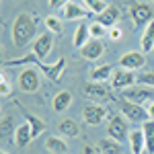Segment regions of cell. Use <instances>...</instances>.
<instances>
[{
	"label": "cell",
	"mask_w": 154,
	"mask_h": 154,
	"mask_svg": "<svg viewBox=\"0 0 154 154\" xmlns=\"http://www.w3.org/2000/svg\"><path fill=\"white\" fill-rule=\"evenodd\" d=\"M91 39H93V37H91V25L80 23V25H78V29H76V33H74V48L82 49Z\"/></svg>",
	"instance_id": "obj_17"
},
{
	"label": "cell",
	"mask_w": 154,
	"mask_h": 154,
	"mask_svg": "<svg viewBox=\"0 0 154 154\" xmlns=\"http://www.w3.org/2000/svg\"><path fill=\"white\" fill-rule=\"evenodd\" d=\"M130 148L134 154H142L146 150V142H144V131L142 130H134L130 134Z\"/></svg>",
	"instance_id": "obj_18"
},
{
	"label": "cell",
	"mask_w": 154,
	"mask_h": 154,
	"mask_svg": "<svg viewBox=\"0 0 154 154\" xmlns=\"http://www.w3.org/2000/svg\"><path fill=\"white\" fill-rule=\"evenodd\" d=\"M19 88L23 93H35L39 88V74L35 72L33 66L25 68L21 74H19Z\"/></svg>",
	"instance_id": "obj_6"
},
{
	"label": "cell",
	"mask_w": 154,
	"mask_h": 154,
	"mask_svg": "<svg viewBox=\"0 0 154 154\" xmlns=\"http://www.w3.org/2000/svg\"><path fill=\"white\" fill-rule=\"evenodd\" d=\"M51 35H54V33L45 31V33H41V35L33 41V54H35L39 60L48 58V54L51 51V45H54V37Z\"/></svg>",
	"instance_id": "obj_9"
},
{
	"label": "cell",
	"mask_w": 154,
	"mask_h": 154,
	"mask_svg": "<svg viewBox=\"0 0 154 154\" xmlns=\"http://www.w3.org/2000/svg\"><path fill=\"white\" fill-rule=\"evenodd\" d=\"M119 109H121V113L125 115L128 121H148L150 115H148V111H146V107L144 105H136V103H130V101H125V99H119Z\"/></svg>",
	"instance_id": "obj_4"
},
{
	"label": "cell",
	"mask_w": 154,
	"mask_h": 154,
	"mask_svg": "<svg viewBox=\"0 0 154 154\" xmlns=\"http://www.w3.org/2000/svg\"><path fill=\"white\" fill-rule=\"evenodd\" d=\"M91 25V37H93V39H101V37L105 35V27H103V25L101 23H88Z\"/></svg>",
	"instance_id": "obj_32"
},
{
	"label": "cell",
	"mask_w": 154,
	"mask_h": 154,
	"mask_svg": "<svg viewBox=\"0 0 154 154\" xmlns=\"http://www.w3.org/2000/svg\"><path fill=\"white\" fill-rule=\"evenodd\" d=\"M35 27H37V19H33L29 12H21L12 23V43L17 48L27 45L35 35Z\"/></svg>",
	"instance_id": "obj_2"
},
{
	"label": "cell",
	"mask_w": 154,
	"mask_h": 154,
	"mask_svg": "<svg viewBox=\"0 0 154 154\" xmlns=\"http://www.w3.org/2000/svg\"><path fill=\"white\" fill-rule=\"evenodd\" d=\"M152 48H154V19L146 25V29H144V33H142V51L148 54Z\"/></svg>",
	"instance_id": "obj_23"
},
{
	"label": "cell",
	"mask_w": 154,
	"mask_h": 154,
	"mask_svg": "<svg viewBox=\"0 0 154 154\" xmlns=\"http://www.w3.org/2000/svg\"><path fill=\"white\" fill-rule=\"evenodd\" d=\"M25 119H27V123L31 125V131H33V138H37L39 134H43L45 131V121L41 117H37L33 113H29V111H25Z\"/></svg>",
	"instance_id": "obj_21"
},
{
	"label": "cell",
	"mask_w": 154,
	"mask_h": 154,
	"mask_svg": "<svg viewBox=\"0 0 154 154\" xmlns=\"http://www.w3.org/2000/svg\"><path fill=\"white\" fill-rule=\"evenodd\" d=\"M136 78H138V76H134L131 70L119 68L117 72H113V80H111V84H113L115 91H125V88H130L131 84L136 82Z\"/></svg>",
	"instance_id": "obj_12"
},
{
	"label": "cell",
	"mask_w": 154,
	"mask_h": 154,
	"mask_svg": "<svg viewBox=\"0 0 154 154\" xmlns=\"http://www.w3.org/2000/svg\"><path fill=\"white\" fill-rule=\"evenodd\" d=\"M82 117H84V123L97 125V123H101L107 117V109L103 105H86L82 111Z\"/></svg>",
	"instance_id": "obj_13"
},
{
	"label": "cell",
	"mask_w": 154,
	"mask_h": 154,
	"mask_svg": "<svg viewBox=\"0 0 154 154\" xmlns=\"http://www.w3.org/2000/svg\"><path fill=\"white\" fill-rule=\"evenodd\" d=\"M130 12H131V19H134V25H136V27L148 25L154 19L152 6L146 4V2H131L130 4Z\"/></svg>",
	"instance_id": "obj_5"
},
{
	"label": "cell",
	"mask_w": 154,
	"mask_h": 154,
	"mask_svg": "<svg viewBox=\"0 0 154 154\" xmlns=\"http://www.w3.org/2000/svg\"><path fill=\"white\" fill-rule=\"evenodd\" d=\"M80 54H82L86 60H99L103 54H105V45H103L99 39H91V41L80 49Z\"/></svg>",
	"instance_id": "obj_15"
},
{
	"label": "cell",
	"mask_w": 154,
	"mask_h": 154,
	"mask_svg": "<svg viewBox=\"0 0 154 154\" xmlns=\"http://www.w3.org/2000/svg\"><path fill=\"white\" fill-rule=\"evenodd\" d=\"M68 2H70V0H49V6H51V8H64Z\"/></svg>",
	"instance_id": "obj_34"
},
{
	"label": "cell",
	"mask_w": 154,
	"mask_h": 154,
	"mask_svg": "<svg viewBox=\"0 0 154 154\" xmlns=\"http://www.w3.org/2000/svg\"><path fill=\"white\" fill-rule=\"evenodd\" d=\"M33 140V131H31V125L29 123H23V125H19L17 131H14V144L19 146V148H25V146H29V142Z\"/></svg>",
	"instance_id": "obj_16"
},
{
	"label": "cell",
	"mask_w": 154,
	"mask_h": 154,
	"mask_svg": "<svg viewBox=\"0 0 154 154\" xmlns=\"http://www.w3.org/2000/svg\"><path fill=\"white\" fill-rule=\"evenodd\" d=\"M136 82L142 84V86H150V88H154V72H140L138 78H136Z\"/></svg>",
	"instance_id": "obj_30"
},
{
	"label": "cell",
	"mask_w": 154,
	"mask_h": 154,
	"mask_svg": "<svg viewBox=\"0 0 154 154\" xmlns=\"http://www.w3.org/2000/svg\"><path fill=\"white\" fill-rule=\"evenodd\" d=\"M82 154H101V152H99V148H95V146H84Z\"/></svg>",
	"instance_id": "obj_35"
},
{
	"label": "cell",
	"mask_w": 154,
	"mask_h": 154,
	"mask_svg": "<svg viewBox=\"0 0 154 154\" xmlns=\"http://www.w3.org/2000/svg\"><path fill=\"white\" fill-rule=\"evenodd\" d=\"M99 152L101 154H121V142L113 138H105L99 142Z\"/></svg>",
	"instance_id": "obj_22"
},
{
	"label": "cell",
	"mask_w": 154,
	"mask_h": 154,
	"mask_svg": "<svg viewBox=\"0 0 154 154\" xmlns=\"http://www.w3.org/2000/svg\"><path fill=\"white\" fill-rule=\"evenodd\" d=\"M72 103V93L70 91H62V93H58V95L54 97V111H66L68 107H70Z\"/></svg>",
	"instance_id": "obj_24"
},
{
	"label": "cell",
	"mask_w": 154,
	"mask_h": 154,
	"mask_svg": "<svg viewBox=\"0 0 154 154\" xmlns=\"http://www.w3.org/2000/svg\"><path fill=\"white\" fill-rule=\"evenodd\" d=\"M107 134H109V138H113V140H117V142H123V140L130 138L128 123L121 117H111L109 125H107Z\"/></svg>",
	"instance_id": "obj_8"
},
{
	"label": "cell",
	"mask_w": 154,
	"mask_h": 154,
	"mask_svg": "<svg viewBox=\"0 0 154 154\" xmlns=\"http://www.w3.org/2000/svg\"><path fill=\"white\" fill-rule=\"evenodd\" d=\"M84 97L91 101H107L111 99V93L103 82H88L84 84Z\"/></svg>",
	"instance_id": "obj_11"
},
{
	"label": "cell",
	"mask_w": 154,
	"mask_h": 154,
	"mask_svg": "<svg viewBox=\"0 0 154 154\" xmlns=\"http://www.w3.org/2000/svg\"><path fill=\"white\" fill-rule=\"evenodd\" d=\"M146 111H148V115H150V119H154V101L150 103V105H146Z\"/></svg>",
	"instance_id": "obj_36"
},
{
	"label": "cell",
	"mask_w": 154,
	"mask_h": 154,
	"mask_svg": "<svg viewBox=\"0 0 154 154\" xmlns=\"http://www.w3.org/2000/svg\"><path fill=\"white\" fill-rule=\"evenodd\" d=\"M119 99H125L130 103H136V105H146V103H152L154 101V88L150 86H134V88H125L121 91V97Z\"/></svg>",
	"instance_id": "obj_3"
},
{
	"label": "cell",
	"mask_w": 154,
	"mask_h": 154,
	"mask_svg": "<svg viewBox=\"0 0 154 154\" xmlns=\"http://www.w3.org/2000/svg\"><path fill=\"white\" fill-rule=\"evenodd\" d=\"M45 148L51 154H66L68 152V144L64 142L62 138H56V136H49L48 140H45Z\"/></svg>",
	"instance_id": "obj_20"
},
{
	"label": "cell",
	"mask_w": 154,
	"mask_h": 154,
	"mask_svg": "<svg viewBox=\"0 0 154 154\" xmlns=\"http://www.w3.org/2000/svg\"><path fill=\"white\" fill-rule=\"evenodd\" d=\"M45 27H48L49 33H54V35H60V33L64 31V25H62V21H60L58 17H54V14L45 17Z\"/></svg>",
	"instance_id": "obj_28"
},
{
	"label": "cell",
	"mask_w": 154,
	"mask_h": 154,
	"mask_svg": "<svg viewBox=\"0 0 154 154\" xmlns=\"http://www.w3.org/2000/svg\"><path fill=\"white\" fill-rule=\"evenodd\" d=\"M150 2H154V0H150Z\"/></svg>",
	"instance_id": "obj_38"
},
{
	"label": "cell",
	"mask_w": 154,
	"mask_h": 154,
	"mask_svg": "<svg viewBox=\"0 0 154 154\" xmlns=\"http://www.w3.org/2000/svg\"><path fill=\"white\" fill-rule=\"evenodd\" d=\"M93 12L88 11L82 4H76V2H68L64 8H62V19L64 21H78V19H86L91 17Z\"/></svg>",
	"instance_id": "obj_10"
},
{
	"label": "cell",
	"mask_w": 154,
	"mask_h": 154,
	"mask_svg": "<svg viewBox=\"0 0 154 154\" xmlns=\"http://www.w3.org/2000/svg\"><path fill=\"white\" fill-rule=\"evenodd\" d=\"M107 33H109V39H111V41H119V39H121V29H119V27H111Z\"/></svg>",
	"instance_id": "obj_33"
},
{
	"label": "cell",
	"mask_w": 154,
	"mask_h": 154,
	"mask_svg": "<svg viewBox=\"0 0 154 154\" xmlns=\"http://www.w3.org/2000/svg\"><path fill=\"white\" fill-rule=\"evenodd\" d=\"M11 93H12V84H11V80H8V76L2 74V76H0V95L8 97Z\"/></svg>",
	"instance_id": "obj_31"
},
{
	"label": "cell",
	"mask_w": 154,
	"mask_h": 154,
	"mask_svg": "<svg viewBox=\"0 0 154 154\" xmlns=\"http://www.w3.org/2000/svg\"><path fill=\"white\" fill-rule=\"evenodd\" d=\"M144 64H146L144 51H128V54H123L121 60H119V68H123V70H131V72L144 68Z\"/></svg>",
	"instance_id": "obj_7"
},
{
	"label": "cell",
	"mask_w": 154,
	"mask_h": 154,
	"mask_svg": "<svg viewBox=\"0 0 154 154\" xmlns=\"http://www.w3.org/2000/svg\"><path fill=\"white\" fill-rule=\"evenodd\" d=\"M2 154H8V152H2Z\"/></svg>",
	"instance_id": "obj_37"
},
{
	"label": "cell",
	"mask_w": 154,
	"mask_h": 154,
	"mask_svg": "<svg viewBox=\"0 0 154 154\" xmlns=\"http://www.w3.org/2000/svg\"><path fill=\"white\" fill-rule=\"evenodd\" d=\"M14 123H12V117L11 115H4L2 117V123H0V134H2V138H8L11 134H14Z\"/></svg>",
	"instance_id": "obj_29"
},
{
	"label": "cell",
	"mask_w": 154,
	"mask_h": 154,
	"mask_svg": "<svg viewBox=\"0 0 154 154\" xmlns=\"http://www.w3.org/2000/svg\"><path fill=\"white\" fill-rule=\"evenodd\" d=\"M82 2H84V6L93 12V14H103V12L109 8V4L103 2V0H82Z\"/></svg>",
	"instance_id": "obj_27"
},
{
	"label": "cell",
	"mask_w": 154,
	"mask_h": 154,
	"mask_svg": "<svg viewBox=\"0 0 154 154\" xmlns=\"http://www.w3.org/2000/svg\"><path fill=\"white\" fill-rule=\"evenodd\" d=\"M142 131H144V142H146V152L154 154V119L144 121Z\"/></svg>",
	"instance_id": "obj_19"
},
{
	"label": "cell",
	"mask_w": 154,
	"mask_h": 154,
	"mask_svg": "<svg viewBox=\"0 0 154 154\" xmlns=\"http://www.w3.org/2000/svg\"><path fill=\"white\" fill-rule=\"evenodd\" d=\"M111 72H113V66H109V64L97 66V68L91 70V82H105L107 78L111 76Z\"/></svg>",
	"instance_id": "obj_25"
},
{
	"label": "cell",
	"mask_w": 154,
	"mask_h": 154,
	"mask_svg": "<svg viewBox=\"0 0 154 154\" xmlns=\"http://www.w3.org/2000/svg\"><path fill=\"white\" fill-rule=\"evenodd\" d=\"M60 134H64L68 138H76L80 134V128H78V123L74 119H62L60 121Z\"/></svg>",
	"instance_id": "obj_26"
},
{
	"label": "cell",
	"mask_w": 154,
	"mask_h": 154,
	"mask_svg": "<svg viewBox=\"0 0 154 154\" xmlns=\"http://www.w3.org/2000/svg\"><path fill=\"white\" fill-rule=\"evenodd\" d=\"M119 17H121L119 6H109L103 14H99V17H97V23H101L105 29H111V27H117Z\"/></svg>",
	"instance_id": "obj_14"
},
{
	"label": "cell",
	"mask_w": 154,
	"mask_h": 154,
	"mask_svg": "<svg viewBox=\"0 0 154 154\" xmlns=\"http://www.w3.org/2000/svg\"><path fill=\"white\" fill-rule=\"evenodd\" d=\"M14 66H33L39 72H43L51 82H60V78L64 74V68H66V60L58 58L51 66H48V64H43L41 60L37 58L35 54H27L23 58H14V60H6L4 62V68H14Z\"/></svg>",
	"instance_id": "obj_1"
}]
</instances>
